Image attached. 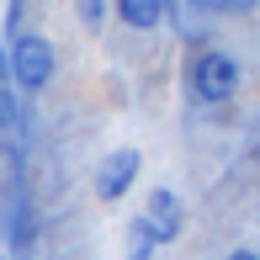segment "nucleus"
<instances>
[{"label": "nucleus", "instance_id": "1", "mask_svg": "<svg viewBox=\"0 0 260 260\" xmlns=\"http://www.w3.org/2000/svg\"><path fill=\"white\" fill-rule=\"evenodd\" d=\"M186 85H191V96L202 106H223V101L239 96L244 69H239V58L223 53V48H197L191 64H186Z\"/></svg>", "mask_w": 260, "mask_h": 260}, {"label": "nucleus", "instance_id": "2", "mask_svg": "<svg viewBox=\"0 0 260 260\" xmlns=\"http://www.w3.org/2000/svg\"><path fill=\"white\" fill-rule=\"evenodd\" d=\"M11 80H16L27 96H38V90H48L53 85V75H58V48L43 32H21L16 43H11Z\"/></svg>", "mask_w": 260, "mask_h": 260}, {"label": "nucleus", "instance_id": "3", "mask_svg": "<svg viewBox=\"0 0 260 260\" xmlns=\"http://www.w3.org/2000/svg\"><path fill=\"white\" fill-rule=\"evenodd\" d=\"M138 170H144V154H138V149H112V154L96 165V175H90V191H96L101 202H122V197L133 191Z\"/></svg>", "mask_w": 260, "mask_h": 260}, {"label": "nucleus", "instance_id": "4", "mask_svg": "<svg viewBox=\"0 0 260 260\" xmlns=\"http://www.w3.org/2000/svg\"><path fill=\"white\" fill-rule=\"evenodd\" d=\"M144 218L159 229V239H165V244H170V239H181V229H186V207H181V197H175L170 186H154V191H149Z\"/></svg>", "mask_w": 260, "mask_h": 260}, {"label": "nucleus", "instance_id": "5", "mask_svg": "<svg viewBox=\"0 0 260 260\" xmlns=\"http://www.w3.org/2000/svg\"><path fill=\"white\" fill-rule=\"evenodd\" d=\"M112 11H117V21H122V27L154 32L159 21L170 16V0H112Z\"/></svg>", "mask_w": 260, "mask_h": 260}, {"label": "nucleus", "instance_id": "6", "mask_svg": "<svg viewBox=\"0 0 260 260\" xmlns=\"http://www.w3.org/2000/svg\"><path fill=\"white\" fill-rule=\"evenodd\" d=\"M159 244H165V239H159V229L144 218V212H138V218L127 223V260H154Z\"/></svg>", "mask_w": 260, "mask_h": 260}, {"label": "nucleus", "instance_id": "7", "mask_svg": "<svg viewBox=\"0 0 260 260\" xmlns=\"http://www.w3.org/2000/svg\"><path fill=\"white\" fill-rule=\"evenodd\" d=\"M191 11H207V16H250V11H260V0H191Z\"/></svg>", "mask_w": 260, "mask_h": 260}, {"label": "nucleus", "instance_id": "8", "mask_svg": "<svg viewBox=\"0 0 260 260\" xmlns=\"http://www.w3.org/2000/svg\"><path fill=\"white\" fill-rule=\"evenodd\" d=\"M75 16H80V21H85V27H90V32H96V27H101V21H106V0H75Z\"/></svg>", "mask_w": 260, "mask_h": 260}, {"label": "nucleus", "instance_id": "9", "mask_svg": "<svg viewBox=\"0 0 260 260\" xmlns=\"http://www.w3.org/2000/svg\"><path fill=\"white\" fill-rule=\"evenodd\" d=\"M11 117H16V112H11V96H6V90H0V133H6V127H11Z\"/></svg>", "mask_w": 260, "mask_h": 260}, {"label": "nucleus", "instance_id": "10", "mask_svg": "<svg viewBox=\"0 0 260 260\" xmlns=\"http://www.w3.org/2000/svg\"><path fill=\"white\" fill-rule=\"evenodd\" d=\"M223 260H260V255H255V250H229Z\"/></svg>", "mask_w": 260, "mask_h": 260}]
</instances>
